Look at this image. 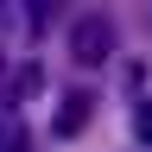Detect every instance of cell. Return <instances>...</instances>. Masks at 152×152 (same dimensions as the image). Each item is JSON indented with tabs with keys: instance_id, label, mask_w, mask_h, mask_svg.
<instances>
[{
	"instance_id": "cell-1",
	"label": "cell",
	"mask_w": 152,
	"mask_h": 152,
	"mask_svg": "<svg viewBox=\"0 0 152 152\" xmlns=\"http://www.w3.org/2000/svg\"><path fill=\"white\" fill-rule=\"evenodd\" d=\"M108 57H114V19L108 13H83L70 26V64L95 70V64H108Z\"/></svg>"
},
{
	"instance_id": "cell-2",
	"label": "cell",
	"mask_w": 152,
	"mask_h": 152,
	"mask_svg": "<svg viewBox=\"0 0 152 152\" xmlns=\"http://www.w3.org/2000/svg\"><path fill=\"white\" fill-rule=\"evenodd\" d=\"M89 114H95V95H89V89H76V95H64V102H57L51 133H57V140H76V133L89 127Z\"/></svg>"
},
{
	"instance_id": "cell-3",
	"label": "cell",
	"mask_w": 152,
	"mask_h": 152,
	"mask_svg": "<svg viewBox=\"0 0 152 152\" xmlns=\"http://www.w3.org/2000/svg\"><path fill=\"white\" fill-rule=\"evenodd\" d=\"M45 89V70L26 64V70H13V83H7V102H32V95Z\"/></svg>"
},
{
	"instance_id": "cell-4",
	"label": "cell",
	"mask_w": 152,
	"mask_h": 152,
	"mask_svg": "<svg viewBox=\"0 0 152 152\" xmlns=\"http://www.w3.org/2000/svg\"><path fill=\"white\" fill-rule=\"evenodd\" d=\"M57 19V0H26V32H45Z\"/></svg>"
},
{
	"instance_id": "cell-5",
	"label": "cell",
	"mask_w": 152,
	"mask_h": 152,
	"mask_svg": "<svg viewBox=\"0 0 152 152\" xmlns=\"http://www.w3.org/2000/svg\"><path fill=\"white\" fill-rule=\"evenodd\" d=\"M133 133H140V140L152 146V102H140V114H133Z\"/></svg>"
}]
</instances>
